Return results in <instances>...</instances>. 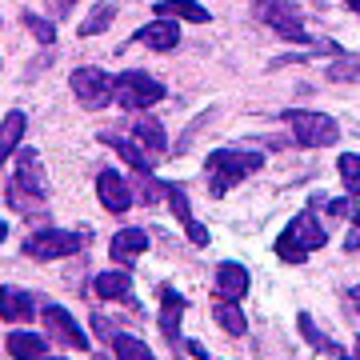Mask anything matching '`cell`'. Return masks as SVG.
I'll return each mask as SVG.
<instances>
[{"label": "cell", "instance_id": "5", "mask_svg": "<svg viewBox=\"0 0 360 360\" xmlns=\"http://www.w3.org/2000/svg\"><path fill=\"white\" fill-rule=\"evenodd\" d=\"M89 240V232H68V229H37L32 236L25 240V257L32 260H60V257H72L80 252Z\"/></svg>", "mask_w": 360, "mask_h": 360}, {"label": "cell", "instance_id": "35", "mask_svg": "<svg viewBox=\"0 0 360 360\" xmlns=\"http://www.w3.org/2000/svg\"><path fill=\"white\" fill-rule=\"evenodd\" d=\"M348 8H352V13H360V0H345Z\"/></svg>", "mask_w": 360, "mask_h": 360}, {"label": "cell", "instance_id": "14", "mask_svg": "<svg viewBox=\"0 0 360 360\" xmlns=\"http://www.w3.org/2000/svg\"><path fill=\"white\" fill-rule=\"evenodd\" d=\"M32 292H25V288H0V321H28L32 316Z\"/></svg>", "mask_w": 360, "mask_h": 360}, {"label": "cell", "instance_id": "10", "mask_svg": "<svg viewBox=\"0 0 360 360\" xmlns=\"http://www.w3.org/2000/svg\"><path fill=\"white\" fill-rule=\"evenodd\" d=\"M44 324H49L52 336H60L68 348H89V345H92L89 333H84V328H80V324L72 321V316H68L60 304H49V309H44Z\"/></svg>", "mask_w": 360, "mask_h": 360}, {"label": "cell", "instance_id": "27", "mask_svg": "<svg viewBox=\"0 0 360 360\" xmlns=\"http://www.w3.org/2000/svg\"><path fill=\"white\" fill-rule=\"evenodd\" d=\"M25 28L40 40V44H52V40H56V28H52V20H44V16H37V13H25Z\"/></svg>", "mask_w": 360, "mask_h": 360}, {"label": "cell", "instance_id": "2", "mask_svg": "<svg viewBox=\"0 0 360 360\" xmlns=\"http://www.w3.org/2000/svg\"><path fill=\"white\" fill-rule=\"evenodd\" d=\"M264 165L260 153H245V148H217V153L208 156V184H212V193H229L236 180L252 176L257 168Z\"/></svg>", "mask_w": 360, "mask_h": 360}, {"label": "cell", "instance_id": "20", "mask_svg": "<svg viewBox=\"0 0 360 360\" xmlns=\"http://www.w3.org/2000/svg\"><path fill=\"white\" fill-rule=\"evenodd\" d=\"M4 348H8L13 356H49V340L40 333H8Z\"/></svg>", "mask_w": 360, "mask_h": 360}, {"label": "cell", "instance_id": "19", "mask_svg": "<svg viewBox=\"0 0 360 360\" xmlns=\"http://www.w3.org/2000/svg\"><path fill=\"white\" fill-rule=\"evenodd\" d=\"M92 292L101 296V300H129V292H132L129 272H101L92 281Z\"/></svg>", "mask_w": 360, "mask_h": 360}, {"label": "cell", "instance_id": "4", "mask_svg": "<svg viewBox=\"0 0 360 360\" xmlns=\"http://www.w3.org/2000/svg\"><path fill=\"white\" fill-rule=\"evenodd\" d=\"M112 101L120 108H153L156 101H165V84L141 68H129L116 77V89H112Z\"/></svg>", "mask_w": 360, "mask_h": 360}, {"label": "cell", "instance_id": "28", "mask_svg": "<svg viewBox=\"0 0 360 360\" xmlns=\"http://www.w3.org/2000/svg\"><path fill=\"white\" fill-rule=\"evenodd\" d=\"M328 80H360V56H340V60H333Z\"/></svg>", "mask_w": 360, "mask_h": 360}, {"label": "cell", "instance_id": "9", "mask_svg": "<svg viewBox=\"0 0 360 360\" xmlns=\"http://www.w3.org/2000/svg\"><path fill=\"white\" fill-rule=\"evenodd\" d=\"M248 284H252V276H248L245 264L240 260H224L217 269V300H240L248 292Z\"/></svg>", "mask_w": 360, "mask_h": 360}, {"label": "cell", "instance_id": "13", "mask_svg": "<svg viewBox=\"0 0 360 360\" xmlns=\"http://www.w3.org/2000/svg\"><path fill=\"white\" fill-rule=\"evenodd\" d=\"M101 141L108 144V148H116V153L124 156V160L141 172V176H148V172H153V160H148V153H144V148H136V141H129V136H116L112 129H104Z\"/></svg>", "mask_w": 360, "mask_h": 360}, {"label": "cell", "instance_id": "30", "mask_svg": "<svg viewBox=\"0 0 360 360\" xmlns=\"http://www.w3.org/2000/svg\"><path fill=\"white\" fill-rule=\"evenodd\" d=\"M184 232H188V240H193L196 248H205V245H208V232H205V224H196V220H184Z\"/></svg>", "mask_w": 360, "mask_h": 360}, {"label": "cell", "instance_id": "22", "mask_svg": "<svg viewBox=\"0 0 360 360\" xmlns=\"http://www.w3.org/2000/svg\"><path fill=\"white\" fill-rule=\"evenodd\" d=\"M296 324H300V333H304V340H309L312 348H321V352H328V356H345V348L336 345V340H328V336H324L321 328L312 324L309 312H300V316H296Z\"/></svg>", "mask_w": 360, "mask_h": 360}, {"label": "cell", "instance_id": "25", "mask_svg": "<svg viewBox=\"0 0 360 360\" xmlns=\"http://www.w3.org/2000/svg\"><path fill=\"white\" fill-rule=\"evenodd\" d=\"M112 352L116 356H129V360H153V348L136 340V336H124V333H112Z\"/></svg>", "mask_w": 360, "mask_h": 360}, {"label": "cell", "instance_id": "23", "mask_svg": "<svg viewBox=\"0 0 360 360\" xmlns=\"http://www.w3.org/2000/svg\"><path fill=\"white\" fill-rule=\"evenodd\" d=\"M217 324L229 336H240L248 321H245V312H240V304H236V300H217Z\"/></svg>", "mask_w": 360, "mask_h": 360}, {"label": "cell", "instance_id": "36", "mask_svg": "<svg viewBox=\"0 0 360 360\" xmlns=\"http://www.w3.org/2000/svg\"><path fill=\"white\" fill-rule=\"evenodd\" d=\"M356 356H360V336H356Z\"/></svg>", "mask_w": 360, "mask_h": 360}, {"label": "cell", "instance_id": "31", "mask_svg": "<svg viewBox=\"0 0 360 360\" xmlns=\"http://www.w3.org/2000/svg\"><path fill=\"white\" fill-rule=\"evenodd\" d=\"M352 200H356V196H348V200H333V205H328V212H333V217H352V212H356V205H352Z\"/></svg>", "mask_w": 360, "mask_h": 360}, {"label": "cell", "instance_id": "7", "mask_svg": "<svg viewBox=\"0 0 360 360\" xmlns=\"http://www.w3.org/2000/svg\"><path fill=\"white\" fill-rule=\"evenodd\" d=\"M264 20H269L284 40H292V44H312V37L304 32V25H300V8H296V4H269V8H264Z\"/></svg>", "mask_w": 360, "mask_h": 360}, {"label": "cell", "instance_id": "21", "mask_svg": "<svg viewBox=\"0 0 360 360\" xmlns=\"http://www.w3.org/2000/svg\"><path fill=\"white\" fill-rule=\"evenodd\" d=\"M132 141L141 144L144 153H165V129H160V120H153V116H144V120H136V129H132Z\"/></svg>", "mask_w": 360, "mask_h": 360}, {"label": "cell", "instance_id": "32", "mask_svg": "<svg viewBox=\"0 0 360 360\" xmlns=\"http://www.w3.org/2000/svg\"><path fill=\"white\" fill-rule=\"evenodd\" d=\"M72 4H77V0H49V13H52V16H65Z\"/></svg>", "mask_w": 360, "mask_h": 360}, {"label": "cell", "instance_id": "3", "mask_svg": "<svg viewBox=\"0 0 360 360\" xmlns=\"http://www.w3.org/2000/svg\"><path fill=\"white\" fill-rule=\"evenodd\" d=\"M284 124L292 129V141L304 144V148H328V144L340 141V129H336L333 116L324 112H309V108H288L284 112Z\"/></svg>", "mask_w": 360, "mask_h": 360}, {"label": "cell", "instance_id": "26", "mask_svg": "<svg viewBox=\"0 0 360 360\" xmlns=\"http://www.w3.org/2000/svg\"><path fill=\"white\" fill-rule=\"evenodd\" d=\"M340 180H345V188H348V196H360V156H352V153H345L340 160Z\"/></svg>", "mask_w": 360, "mask_h": 360}, {"label": "cell", "instance_id": "1", "mask_svg": "<svg viewBox=\"0 0 360 360\" xmlns=\"http://www.w3.org/2000/svg\"><path fill=\"white\" fill-rule=\"evenodd\" d=\"M328 240V232L321 229V220H316V208H304V212H296L288 220V229L281 232V240H276V257L284 264H304L312 248H324Z\"/></svg>", "mask_w": 360, "mask_h": 360}, {"label": "cell", "instance_id": "29", "mask_svg": "<svg viewBox=\"0 0 360 360\" xmlns=\"http://www.w3.org/2000/svg\"><path fill=\"white\" fill-rule=\"evenodd\" d=\"M165 196L168 205H172V212H176V220L184 224V220H193V212H188V196H184V188H176V184H165Z\"/></svg>", "mask_w": 360, "mask_h": 360}, {"label": "cell", "instance_id": "24", "mask_svg": "<svg viewBox=\"0 0 360 360\" xmlns=\"http://www.w3.org/2000/svg\"><path fill=\"white\" fill-rule=\"evenodd\" d=\"M116 20V4H96L89 16H84V25H80V37H101L104 28Z\"/></svg>", "mask_w": 360, "mask_h": 360}, {"label": "cell", "instance_id": "37", "mask_svg": "<svg viewBox=\"0 0 360 360\" xmlns=\"http://www.w3.org/2000/svg\"><path fill=\"white\" fill-rule=\"evenodd\" d=\"M356 229H360V212H356Z\"/></svg>", "mask_w": 360, "mask_h": 360}, {"label": "cell", "instance_id": "12", "mask_svg": "<svg viewBox=\"0 0 360 360\" xmlns=\"http://www.w3.org/2000/svg\"><path fill=\"white\" fill-rule=\"evenodd\" d=\"M136 40L148 44V49H156V52H172L180 44V28H176V20H168V16H156L153 25H144L141 32H136Z\"/></svg>", "mask_w": 360, "mask_h": 360}, {"label": "cell", "instance_id": "34", "mask_svg": "<svg viewBox=\"0 0 360 360\" xmlns=\"http://www.w3.org/2000/svg\"><path fill=\"white\" fill-rule=\"evenodd\" d=\"M4 236H8V224H4V220H0V245H4Z\"/></svg>", "mask_w": 360, "mask_h": 360}, {"label": "cell", "instance_id": "6", "mask_svg": "<svg viewBox=\"0 0 360 360\" xmlns=\"http://www.w3.org/2000/svg\"><path fill=\"white\" fill-rule=\"evenodd\" d=\"M112 89H116V80L104 77L101 68H77L72 72V92H77V101L84 108H104L112 101Z\"/></svg>", "mask_w": 360, "mask_h": 360}, {"label": "cell", "instance_id": "18", "mask_svg": "<svg viewBox=\"0 0 360 360\" xmlns=\"http://www.w3.org/2000/svg\"><path fill=\"white\" fill-rule=\"evenodd\" d=\"M156 16H180L188 25H208V8H200L196 0H156Z\"/></svg>", "mask_w": 360, "mask_h": 360}, {"label": "cell", "instance_id": "15", "mask_svg": "<svg viewBox=\"0 0 360 360\" xmlns=\"http://www.w3.org/2000/svg\"><path fill=\"white\" fill-rule=\"evenodd\" d=\"M25 129H28V120H25L20 108H13V112L0 120V165L16 153V144H20V136H25Z\"/></svg>", "mask_w": 360, "mask_h": 360}, {"label": "cell", "instance_id": "33", "mask_svg": "<svg viewBox=\"0 0 360 360\" xmlns=\"http://www.w3.org/2000/svg\"><path fill=\"white\" fill-rule=\"evenodd\" d=\"M352 304H356V309H360V284H356V288H352Z\"/></svg>", "mask_w": 360, "mask_h": 360}, {"label": "cell", "instance_id": "11", "mask_svg": "<svg viewBox=\"0 0 360 360\" xmlns=\"http://www.w3.org/2000/svg\"><path fill=\"white\" fill-rule=\"evenodd\" d=\"M188 309V300L176 292V288H160V328H165V336H168V345L172 348H180V312Z\"/></svg>", "mask_w": 360, "mask_h": 360}, {"label": "cell", "instance_id": "16", "mask_svg": "<svg viewBox=\"0 0 360 360\" xmlns=\"http://www.w3.org/2000/svg\"><path fill=\"white\" fill-rule=\"evenodd\" d=\"M16 184H25L32 196H44V172H40V165H37V153L32 148H25V153L16 156Z\"/></svg>", "mask_w": 360, "mask_h": 360}, {"label": "cell", "instance_id": "8", "mask_svg": "<svg viewBox=\"0 0 360 360\" xmlns=\"http://www.w3.org/2000/svg\"><path fill=\"white\" fill-rule=\"evenodd\" d=\"M96 193H101V205L108 212H129L132 208V193H129V184L120 180L116 168H104L101 176H96Z\"/></svg>", "mask_w": 360, "mask_h": 360}, {"label": "cell", "instance_id": "17", "mask_svg": "<svg viewBox=\"0 0 360 360\" xmlns=\"http://www.w3.org/2000/svg\"><path fill=\"white\" fill-rule=\"evenodd\" d=\"M144 248H148V232L144 229H120L112 236V260H132V257H141Z\"/></svg>", "mask_w": 360, "mask_h": 360}]
</instances>
